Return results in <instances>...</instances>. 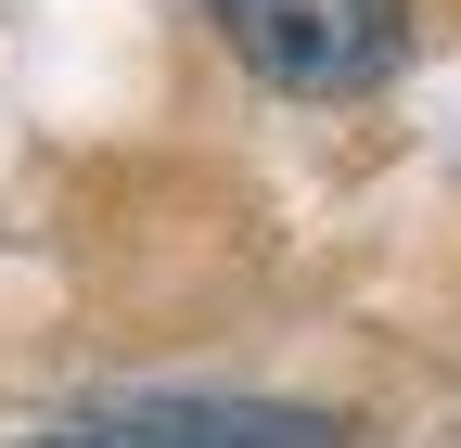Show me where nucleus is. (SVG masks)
I'll return each instance as SVG.
<instances>
[{"label": "nucleus", "mask_w": 461, "mask_h": 448, "mask_svg": "<svg viewBox=\"0 0 461 448\" xmlns=\"http://www.w3.org/2000/svg\"><path fill=\"white\" fill-rule=\"evenodd\" d=\"M39 448H115V435H39Z\"/></svg>", "instance_id": "obj_3"}, {"label": "nucleus", "mask_w": 461, "mask_h": 448, "mask_svg": "<svg viewBox=\"0 0 461 448\" xmlns=\"http://www.w3.org/2000/svg\"><path fill=\"white\" fill-rule=\"evenodd\" d=\"M90 435H115V448H333L321 410H230V398H129Z\"/></svg>", "instance_id": "obj_2"}, {"label": "nucleus", "mask_w": 461, "mask_h": 448, "mask_svg": "<svg viewBox=\"0 0 461 448\" xmlns=\"http://www.w3.org/2000/svg\"><path fill=\"white\" fill-rule=\"evenodd\" d=\"M269 90H372L411 51V0H205Z\"/></svg>", "instance_id": "obj_1"}]
</instances>
